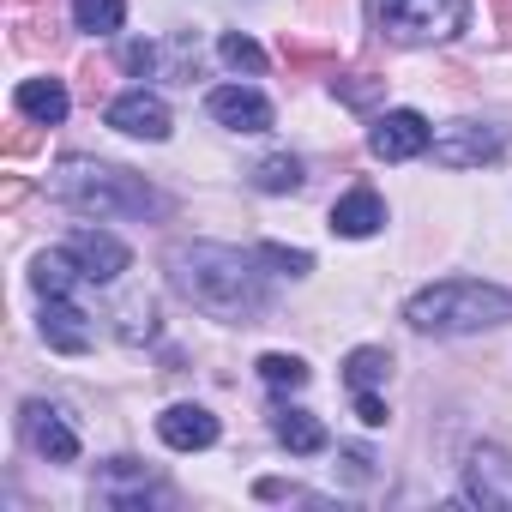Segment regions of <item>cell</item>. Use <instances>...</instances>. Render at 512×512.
Instances as JSON below:
<instances>
[{"instance_id": "cell-9", "label": "cell", "mask_w": 512, "mask_h": 512, "mask_svg": "<svg viewBox=\"0 0 512 512\" xmlns=\"http://www.w3.org/2000/svg\"><path fill=\"white\" fill-rule=\"evenodd\" d=\"M205 109H211V121L229 127V133H266V127H272V103L253 91V85H217V91L205 97Z\"/></svg>"}, {"instance_id": "cell-13", "label": "cell", "mask_w": 512, "mask_h": 512, "mask_svg": "<svg viewBox=\"0 0 512 512\" xmlns=\"http://www.w3.org/2000/svg\"><path fill=\"white\" fill-rule=\"evenodd\" d=\"M157 434H163V446H175V452H205V446H217V416H211L205 404H169V410L157 416Z\"/></svg>"}, {"instance_id": "cell-14", "label": "cell", "mask_w": 512, "mask_h": 512, "mask_svg": "<svg viewBox=\"0 0 512 512\" xmlns=\"http://www.w3.org/2000/svg\"><path fill=\"white\" fill-rule=\"evenodd\" d=\"M380 223H386V199H380L374 187H350V193L332 205V235L362 241V235H374Z\"/></svg>"}, {"instance_id": "cell-18", "label": "cell", "mask_w": 512, "mask_h": 512, "mask_svg": "<svg viewBox=\"0 0 512 512\" xmlns=\"http://www.w3.org/2000/svg\"><path fill=\"white\" fill-rule=\"evenodd\" d=\"M344 380H350L356 392H374V386H386V380H392V350H380V344H362V350H350V356H344Z\"/></svg>"}, {"instance_id": "cell-5", "label": "cell", "mask_w": 512, "mask_h": 512, "mask_svg": "<svg viewBox=\"0 0 512 512\" xmlns=\"http://www.w3.org/2000/svg\"><path fill=\"white\" fill-rule=\"evenodd\" d=\"M506 151V127L494 121H452L434 133V163L440 169H482Z\"/></svg>"}, {"instance_id": "cell-12", "label": "cell", "mask_w": 512, "mask_h": 512, "mask_svg": "<svg viewBox=\"0 0 512 512\" xmlns=\"http://www.w3.org/2000/svg\"><path fill=\"white\" fill-rule=\"evenodd\" d=\"M25 434L49 464H73L79 458V428L67 422L61 404H25Z\"/></svg>"}, {"instance_id": "cell-17", "label": "cell", "mask_w": 512, "mask_h": 512, "mask_svg": "<svg viewBox=\"0 0 512 512\" xmlns=\"http://www.w3.org/2000/svg\"><path fill=\"white\" fill-rule=\"evenodd\" d=\"M85 272L73 266V253L67 247H55V253H37V266H31V290L49 302V296H73V284H79Z\"/></svg>"}, {"instance_id": "cell-23", "label": "cell", "mask_w": 512, "mask_h": 512, "mask_svg": "<svg viewBox=\"0 0 512 512\" xmlns=\"http://www.w3.org/2000/svg\"><path fill=\"white\" fill-rule=\"evenodd\" d=\"M217 55H223L235 73H266V49L253 43V37H241V31H229V37L217 43Z\"/></svg>"}, {"instance_id": "cell-7", "label": "cell", "mask_w": 512, "mask_h": 512, "mask_svg": "<svg viewBox=\"0 0 512 512\" xmlns=\"http://www.w3.org/2000/svg\"><path fill=\"white\" fill-rule=\"evenodd\" d=\"M368 145H374L380 163H410V157H422V151L434 145V127H428L416 109H386V115L374 121Z\"/></svg>"}, {"instance_id": "cell-19", "label": "cell", "mask_w": 512, "mask_h": 512, "mask_svg": "<svg viewBox=\"0 0 512 512\" xmlns=\"http://www.w3.org/2000/svg\"><path fill=\"white\" fill-rule=\"evenodd\" d=\"M253 187H260V193H296L302 187V157H290V151L266 157L260 169H253Z\"/></svg>"}, {"instance_id": "cell-26", "label": "cell", "mask_w": 512, "mask_h": 512, "mask_svg": "<svg viewBox=\"0 0 512 512\" xmlns=\"http://www.w3.org/2000/svg\"><path fill=\"white\" fill-rule=\"evenodd\" d=\"M356 416H362V428H386V398L380 392H356Z\"/></svg>"}, {"instance_id": "cell-15", "label": "cell", "mask_w": 512, "mask_h": 512, "mask_svg": "<svg viewBox=\"0 0 512 512\" xmlns=\"http://www.w3.org/2000/svg\"><path fill=\"white\" fill-rule=\"evenodd\" d=\"M13 103H19V115H31L37 127H61L67 109H73V97H67L61 79H25V85L13 91Z\"/></svg>"}, {"instance_id": "cell-3", "label": "cell", "mask_w": 512, "mask_h": 512, "mask_svg": "<svg viewBox=\"0 0 512 512\" xmlns=\"http://www.w3.org/2000/svg\"><path fill=\"white\" fill-rule=\"evenodd\" d=\"M404 320L416 332H434V338H464V332H482V326H506L512 320V290L482 284V278H446V284L416 290L404 302Z\"/></svg>"}, {"instance_id": "cell-10", "label": "cell", "mask_w": 512, "mask_h": 512, "mask_svg": "<svg viewBox=\"0 0 512 512\" xmlns=\"http://www.w3.org/2000/svg\"><path fill=\"white\" fill-rule=\"evenodd\" d=\"M109 127L115 133H127V139H169V103L157 97V91H121L115 103H109Z\"/></svg>"}, {"instance_id": "cell-8", "label": "cell", "mask_w": 512, "mask_h": 512, "mask_svg": "<svg viewBox=\"0 0 512 512\" xmlns=\"http://www.w3.org/2000/svg\"><path fill=\"white\" fill-rule=\"evenodd\" d=\"M464 494L476 506H506L512 512V458L500 446H470V458H464Z\"/></svg>"}, {"instance_id": "cell-6", "label": "cell", "mask_w": 512, "mask_h": 512, "mask_svg": "<svg viewBox=\"0 0 512 512\" xmlns=\"http://www.w3.org/2000/svg\"><path fill=\"white\" fill-rule=\"evenodd\" d=\"M67 253H73V266L85 272V284H115L133 266V247L121 235H109V229H73Z\"/></svg>"}, {"instance_id": "cell-16", "label": "cell", "mask_w": 512, "mask_h": 512, "mask_svg": "<svg viewBox=\"0 0 512 512\" xmlns=\"http://www.w3.org/2000/svg\"><path fill=\"white\" fill-rule=\"evenodd\" d=\"M272 434H278V446H290L296 458L326 452V422H320V416H308V410H278Z\"/></svg>"}, {"instance_id": "cell-22", "label": "cell", "mask_w": 512, "mask_h": 512, "mask_svg": "<svg viewBox=\"0 0 512 512\" xmlns=\"http://www.w3.org/2000/svg\"><path fill=\"white\" fill-rule=\"evenodd\" d=\"M332 97L350 103V109H374L386 97V79L380 73H344V79H332Z\"/></svg>"}, {"instance_id": "cell-1", "label": "cell", "mask_w": 512, "mask_h": 512, "mask_svg": "<svg viewBox=\"0 0 512 512\" xmlns=\"http://www.w3.org/2000/svg\"><path fill=\"white\" fill-rule=\"evenodd\" d=\"M175 284L193 308H205L211 320H229V326H253L266 314V278L260 266L247 260L241 247H217V241H193L175 253Z\"/></svg>"}, {"instance_id": "cell-21", "label": "cell", "mask_w": 512, "mask_h": 512, "mask_svg": "<svg viewBox=\"0 0 512 512\" xmlns=\"http://www.w3.org/2000/svg\"><path fill=\"white\" fill-rule=\"evenodd\" d=\"M260 380H266L272 392H302V386H308V362L272 350V356H260Z\"/></svg>"}, {"instance_id": "cell-27", "label": "cell", "mask_w": 512, "mask_h": 512, "mask_svg": "<svg viewBox=\"0 0 512 512\" xmlns=\"http://www.w3.org/2000/svg\"><path fill=\"white\" fill-rule=\"evenodd\" d=\"M344 470H350L356 482H368V476H374V458H368V452H344Z\"/></svg>"}, {"instance_id": "cell-20", "label": "cell", "mask_w": 512, "mask_h": 512, "mask_svg": "<svg viewBox=\"0 0 512 512\" xmlns=\"http://www.w3.org/2000/svg\"><path fill=\"white\" fill-rule=\"evenodd\" d=\"M121 19H127L121 0H73V25H79V31H91V37L121 31Z\"/></svg>"}, {"instance_id": "cell-4", "label": "cell", "mask_w": 512, "mask_h": 512, "mask_svg": "<svg viewBox=\"0 0 512 512\" xmlns=\"http://www.w3.org/2000/svg\"><path fill=\"white\" fill-rule=\"evenodd\" d=\"M368 19L386 43L422 49V43H452L470 19V0H368Z\"/></svg>"}, {"instance_id": "cell-25", "label": "cell", "mask_w": 512, "mask_h": 512, "mask_svg": "<svg viewBox=\"0 0 512 512\" xmlns=\"http://www.w3.org/2000/svg\"><path fill=\"white\" fill-rule=\"evenodd\" d=\"M121 338H127V344H145V338H157V308H151L145 296H133V302L121 308Z\"/></svg>"}, {"instance_id": "cell-11", "label": "cell", "mask_w": 512, "mask_h": 512, "mask_svg": "<svg viewBox=\"0 0 512 512\" xmlns=\"http://www.w3.org/2000/svg\"><path fill=\"white\" fill-rule=\"evenodd\" d=\"M43 344L61 350V356H85L97 344V326L85 308H73V296H49L43 302Z\"/></svg>"}, {"instance_id": "cell-24", "label": "cell", "mask_w": 512, "mask_h": 512, "mask_svg": "<svg viewBox=\"0 0 512 512\" xmlns=\"http://www.w3.org/2000/svg\"><path fill=\"white\" fill-rule=\"evenodd\" d=\"M260 260L278 266L284 278H308V272H314V253H308V247H284V241H266V247H260Z\"/></svg>"}, {"instance_id": "cell-2", "label": "cell", "mask_w": 512, "mask_h": 512, "mask_svg": "<svg viewBox=\"0 0 512 512\" xmlns=\"http://www.w3.org/2000/svg\"><path fill=\"white\" fill-rule=\"evenodd\" d=\"M49 193L85 217H151V211H163V193L145 175L115 169V163H91V157H61L49 175Z\"/></svg>"}]
</instances>
